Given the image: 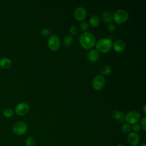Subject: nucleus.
<instances>
[{
  "label": "nucleus",
  "instance_id": "25",
  "mask_svg": "<svg viewBox=\"0 0 146 146\" xmlns=\"http://www.w3.org/2000/svg\"><path fill=\"white\" fill-rule=\"evenodd\" d=\"M80 26L81 29L84 30V31H86V30H87L88 29V23H87L86 22H84V21H83V22H82L80 23Z\"/></svg>",
  "mask_w": 146,
  "mask_h": 146
},
{
  "label": "nucleus",
  "instance_id": "23",
  "mask_svg": "<svg viewBox=\"0 0 146 146\" xmlns=\"http://www.w3.org/2000/svg\"><path fill=\"white\" fill-rule=\"evenodd\" d=\"M78 29L77 27V26H75V25H72L70 27V33L72 35H75L78 33Z\"/></svg>",
  "mask_w": 146,
  "mask_h": 146
},
{
  "label": "nucleus",
  "instance_id": "8",
  "mask_svg": "<svg viewBox=\"0 0 146 146\" xmlns=\"http://www.w3.org/2000/svg\"><path fill=\"white\" fill-rule=\"evenodd\" d=\"M105 84V79L100 75H98L95 76L92 82V85L93 88L95 90H100L103 88Z\"/></svg>",
  "mask_w": 146,
  "mask_h": 146
},
{
  "label": "nucleus",
  "instance_id": "31",
  "mask_svg": "<svg viewBox=\"0 0 146 146\" xmlns=\"http://www.w3.org/2000/svg\"><path fill=\"white\" fill-rule=\"evenodd\" d=\"M0 71H1V68H0Z\"/></svg>",
  "mask_w": 146,
  "mask_h": 146
},
{
  "label": "nucleus",
  "instance_id": "13",
  "mask_svg": "<svg viewBox=\"0 0 146 146\" xmlns=\"http://www.w3.org/2000/svg\"><path fill=\"white\" fill-rule=\"evenodd\" d=\"M112 116L114 119L120 122H122L125 120V116L123 113L118 110L113 111L112 113Z\"/></svg>",
  "mask_w": 146,
  "mask_h": 146
},
{
  "label": "nucleus",
  "instance_id": "18",
  "mask_svg": "<svg viewBox=\"0 0 146 146\" xmlns=\"http://www.w3.org/2000/svg\"><path fill=\"white\" fill-rule=\"evenodd\" d=\"M112 68L109 65H104L100 69V72L102 75H107L111 72Z\"/></svg>",
  "mask_w": 146,
  "mask_h": 146
},
{
  "label": "nucleus",
  "instance_id": "6",
  "mask_svg": "<svg viewBox=\"0 0 146 146\" xmlns=\"http://www.w3.org/2000/svg\"><path fill=\"white\" fill-rule=\"evenodd\" d=\"M140 117V113L136 111H131L125 116V120L129 124H134L137 123Z\"/></svg>",
  "mask_w": 146,
  "mask_h": 146
},
{
  "label": "nucleus",
  "instance_id": "20",
  "mask_svg": "<svg viewBox=\"0 0 146 146\" xmlns=\"http://www.w3.org/2000/svg\"><path fill=\"white\" fill-rule=\"evenodd\" d=\"M35 143V139L32 136H29L25 140V144L26 146H34Z\"/></svg>",
  "mask_w": 146,
  "mask_h": 146
},
{
  "label": "nucleus",
  "instance_id": "30",
  "mask_svg": "<svg viewBox=\"0 0 146 146\" xmlns=\"http://www.w3.org/2000/svg\"><path fill=\"white\" fill-rule=\"evenodd\" d=\"M116 146H124V145H123L121 144H117Z\"/></svg>",
  "mask_w": 146,
  "mask_h": 146
},
{
  "label": "nucleus",
  "instance_id": "19",
  "mask_svg": "<svg viewBox=\"0 0 146 146\" xmlns=\"http://www.w3.org/2000/svg\"><path fill=\"white\" fill-rule=\"evenodd\" d=\"M14 114V111L11 108H6L3 111V115L5 117L9 118L12 117Z\"/></svg>",
  "mask_w": 146,
  "mask_h": 146
},
{
  "label": "nucleus",
  "instance_id": "2",
  "mask_svg": "<svg viewBox=\"0 0 146 146\" xmlns=\"http://www.w3.org/2000/svg\"><path fill=\"white\" fill-rule=\"evenodd\" d=\"M112 46V41L107 38H103L98 40L96 43V48L98 51L106 52L109 51Z\"/></svg>",
  "mask_w": 146,
  "mask_h": 146
},
{
  "label": "nucleus",
  "instance_id": "21",
  "mask_svg": "<svg viewBox=\"0 0 146 146\" xmlns=\"http://www.w3.org/2000/svg\"><path fill=\"white\" fill-rule=\"evenodd\" d=\"M121 131L124 133H128L131 129V126L129 124H124L121 128Z\"/></svg>",
  "mask_w": 146,
  "mask_h": 146
},
{
  "label": "nucleus",
  "instance_id": "24",
  "mask_svg": "<svg viewBox=\"0 0 146 146\" xmlns=\"http://www.w3.org/2000/svg\"><path fill=\"white\" fill-rule=\"evenodd\" d=\"M131 128L132 129V130L133 131V132H137L139 131H140L141 129V127L140 125L137 124V123H136V124H134L132 125V126L131 127Z\"/></svg>",
  "mask_w": 146,
  "mask_h": 146
},
{
  "label": "nucleus",
  "instance_id": "3",
  "mask_svg": "<svg viewBox=\"0 0 146 146\" xmlns=\"http://www.w3.org/2000/svg\"><path fill=\"white\" fill-rule=\"evenodd\" d=\"M129 17L128 13L124 9H118L113 14V18L115 21L119 23H122L125 22Z\"/></svg>",
  "mask_w": 146,
  "mask_h": 146
},
{
  "label": "nucleus",
  "instance_id": "17",
  "mask_svg": "<svg viewBox=\"0 0 146 146\" xmlns=\"http://www.w3.org/2000/svg\"><path fill=\"white\" fill-rule=\"evenodd\" d=\"M63 43L64 46L66 47H68L72 44L73 43V38L71 35H67L64 36L63 38Z\"/></svg>",
  "mask_w": 146,
  "mask_h": 146
},
{
  "label": "nucleus",
  "instance_id": "14",
  "mask_svg": "<svg viewBox=\"0 0 146 146\" xmlns=\"http://www.w3.org/2000/svg\"><path fill=\"white\" fill-rule=\"evenodd\" d=\"M11 65V60L10 58L5 57L0 59V67L3 69L9 68Z\"/></svg>",
  "mask_w": 146,
  "mask_h": 146
},
{
  "label": "nucleus",
  "instance_id": "22",
  "mask_svg": "<svg viewBox=\"0 0 146 146\" xmlns=\"http://www.w3.org/2000/svg\"><path fill=\"white\" fill-rule=\"evenodd\" d=\"M40 33L44 35V36H48L51 34V31L50 29H49L48 28H46V27H44V28H43L41 31H40Z\"/></svg>",
  "mask_w": 146,
  "mask_h": 146
},
{
  "label": "nucleus",
  "instance_id": "11",
  "mask_svg": "<svg viewBox=\"0 0 146 146\" xmlns=\"http://www.w3.org/2000/svg\"><path fill=\"white\" fill-rule=\"evenodd\" d=\"M113 47L116 51L121 52L125 48V43L122 39H116L113 43Z\"/></svg>",
  "mask_w": 146,
  "mask_h": 146
},
{
  "label": "nucleus",
  "instance_id": "9",
  "mask_svg": "<svg viewBox=\"0 0 146 146\" xmlns=\"http://www.w3.org/2000/svg\"><path fill=\"white\" fill-rule=\"evenodd\" d=\"M127 140L131 146H137L140 143V136L137 132H130L127 136Z\"/></svg>",
  "mask_w": 146,
  "mask_h": 146
},
{
  "label": "nucleus",
  "instance_id": "15",
  "mask_svg": "<svg viewBox=\"0 0 146 146\" xmlns=\"http://www.w3.org/2000/svg\"><path fill=\"white\" fill-rule=\"evenodd\" d=\"M100 18L104 22L109 23V22H111V21L113 19V17L110 13H109L107 11H104L102 13V14L100 15Z\"/></svg>",
  "mask_w": 146,
  "mask_h": 146
},
{
  "label": "nucleus",
  "instance_id": "29",
  "mask_svg": "<svg viewBox=\"0 0 146 146\" xmlns=\"http://www.w3.org/2000/svg\"><path fill=\"white\" fill-rule=\"evenodd\" d=\"M138 146H146V145H145V143H141L140 145H139Z\"/></svg>",
  "mask_w": 146,
  "mask_h": 146
},
{
  "label": "nucleus",
  "instance_id": "26",
  "mask_svg": "<svg viewBox=\"0 0 146 146\" xmlns=\"http://www.w3.org/2000/svg\"><path fill=\"white\" fill-rule=\"evenodd\" d=\"M145 123H146V117L144 116L142 118L141 123H140V124H141V126L140 127H141V128H143V129L144 131L146 130V124H145Z\"/></svg>",
  "mask_w": 146,
  "mask_h": 146
},
{
  "label": "nucleus",
  "instance_id": "1",
  "mask_svg": "<svg viewBox=\"0 0 146 146\" xmlns=\"http://www.w3.org/2000/svg\"><path fill=\"white\" fill-rule=\"evenodd\" d=\"M79 42L83 47L86 49H90L95 44L96 38L92 33L85 31L80 34Z\"/></svg>",
  "mask_w": 146,
  "mask_h": 146
},
{
  "label": "nucleus",
  "instance_id": "28",
  "mask_svg": "<svg viewBox=\"0 0 146 146\" xmlns=\"http://www.w3.org/2000/svg\"><path fill=\"white\" fill-rule=\"evenodd\" d=\"M143 111H144V113H146V104H144V106H143Z\"/></svg>",
  "mask_w": 146,
  "mask_h": 146
},
{
  "label": "nucleus",
  "instance_id": "4",
  "mask_svg": "<svg viewBox=\"0 0 146 146\" xmlns=\"http://www.w3.org/2000/svg\"><path fill=\"white\" fill-rule=\"evenodd\" d=\"M48 47L53 51L58 50L60 46V39L56 34L51 35L47 41Z\"/></svg>",
  "mask_w": 146,
  "mask_h": 146
},
{
  "label": "nucleus",
  "instance_id": "7",
  "mask_svg": "<svg viewBox=\"0 0 146 146\" xmlns=\"http://www.w3.org/2000/svg\"><path fill=\"white\" fill-rule=\"evenodd\" d=\"M30 106L26 102H21L15 107V113L18 116H24L29 111Z\"/></svg>",
  "mask_w": 146,
  "mask_h": 146
},
{
  "label": "nucleus",
  "instance_id": "16",
  "mask_svg": "<svg viewBox=\"0 0 146 146\" xmlns=\"http://www.w3.org/2000/svg\"><path fill=\"white\" fill-rule=\"evenodd\" d=\"M89 22L90 25L93 27H96L99 25L100 18L96 14L92 15L89 18Z\"/></svg>",
  "mask_w": 146,
  "mask_h": 146
},
{
  "label": "nucleus",
  "instance_id": "27",
  "mask_svg": "<svg viewBox=\"0 0 146 146\" xmlns=\"http://www.w3.org/2000/svg\"><path fill=\"white\" fill-rule=\"evenodd\" d=\"M107 29L109 31H112L115 29V25L112 23H110L107 26Z\"/></svg>",
  "mask_w": 146,
  "mask_h": 146
},
{
  "label": "nucleus",
  "instance_id": "5",
  "mask_svg": "<svg viewBox=\"0 0 146 146\" xmlns=\"http://www.w3.org/2000/svg\"><path fill=\"white\" fill-rule=\"evenodd\" d=\"M27 125L23 121H18L15 123L12 128L13 132L17 135L20 136L25 134L27 131Z\"/></svg>",
  "mask_w": 146,
  "mask_h": 146
},
{
  "label": "nucleus",
  "instance_id": "10",
  "mask_svg": "<svg viewBox=\"0 0 146 146\" xmlns=\"http://www.w3.org/2000/svg\"><path fill=\"white\" fill-rule=\"evenodd\" d=\"M86 10L82 6L78 7L74 11V17L79 21L83 20L86 18Z\"/></svg>",
  "mask_w": 146,
  "mask_h": 146
},
{
  "label": "nucleus",
  "instance_id": "12",
  "mask_svg": "<svg viewBox=\"0 0 146 146\" xmlns=\"http://www.w3.org/2000/svg\"><path fill=\"white\" fill-rule=\"evenodd\" d=\"M99 56H100L99 52L96 49H91V50H90L87 55V57L88 59L92 62H94L98 60L99 58Z\"/></svg>",
  "mask_w": 146,
  "mask_h": 146
}]
</instances>
